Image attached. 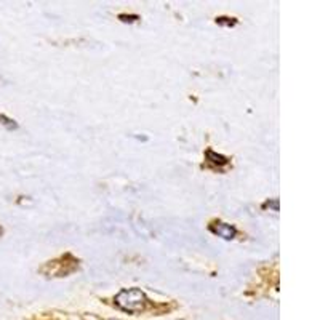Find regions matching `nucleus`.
<instances>
[{
    "mask_svg": "<svg viewBox=\"0 0 320 320\" xmlns=\"http://www.w3.org/2000/svg\"><path fill=\"white\" fill-rule=\"evenodd\" d=\"M115 304L127 312H138L141 311V309H144L146 295L139 288L122 290V292L115 296Z\"/></svg>",
    "mask_w": 320,
    "mask_h": 320,
    "instance_id": "nucleus-1",
    "label": "nucleus"
},
{
    "mask_svg": "<svg viewBox=\"0 0 320 320\" xmlns=\"http://www.w3.org/2000/svg\"><path fill=\"white\" fill-rule=\"evenodd\" d=\"M207 157H208V158H213L212 162H213V164H218V165H224V164H227L226 157H223V155H216V154L212 152V151H208V152H207Z\"/></svg>",
    "mask_w": 320,
    "mask_h": 320,
    "instance_id": "nucleus-3",
    "label": "nucleus"
},
{
    "mask_svg": "<svg viewBox=\"0 0 320 320\" xmlns=\"http://www.w3.org/2000/svg\"><path fill=\"white\" fill-rule=\"evenodd\" d=\"M212 231L215 234H218L219 237H223L226 240H231L235 237V229L232 226L229 224H224V223H218V224H213L212 226Z\"/></svg>",
    "mask_w": 320,
    "mask_h": 320,
    "instance_id": "nucleus-2",
    "label": "nucleus"
},
{
    "mask_svg": "<svg viewBox=\"0 0 320 320\" xmlns=\"http://www.w3.org/2000/svg\"><path fill=\"white\" fill-rule=\"evenodd\" d=\"M0 120H4V122H2V124H4V125H7V127H10V128H13V127H16L15 124H10V122H12V120H7V118H5L4 115H0Z\"/></svg>",
    "mask_w": 320,
    "mask_h": 320,
    "instance_id": "nucleus-4",
    "label": "nucleus"
}]
</instances>
